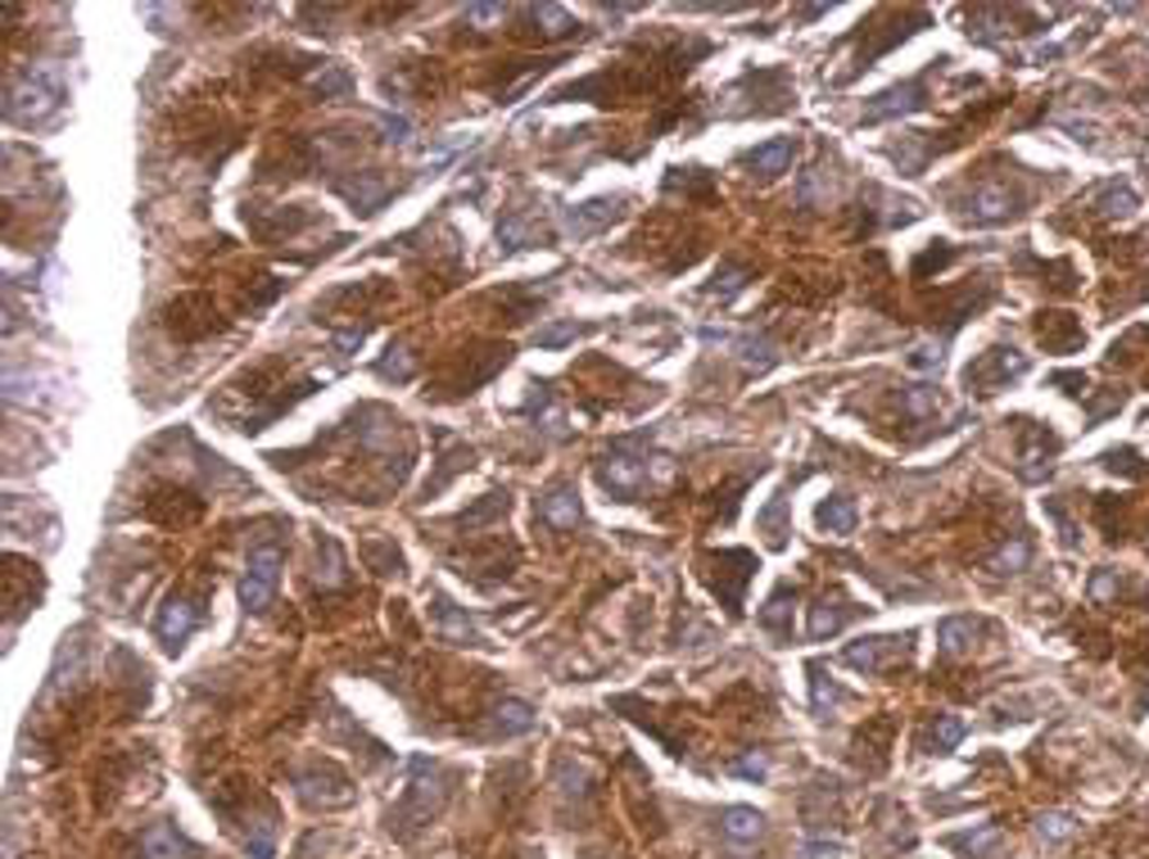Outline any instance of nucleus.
Masks as SVG:
<instances>
[{"mask_svg": "<svg viewBox=\"0 0 1149 859\" xmlns=\"http://www.w3.org/2000/svg\"><path fill=\"white\" fill-rule=\"evenodd\" d=\"M1037 339L1045 344L1050 354H1077L1086 344V330L1073 313H1041L1037 317Z\"/></svg>", "mask_w": 1149, "mask_h": 859, "instance_id": "a211bd4d", "label": "nucleus"}, {"mask_svg": "<svg viewBox=\"0 0 1149 859\" xmlns=\"http://www.w3.org/2000/svg\"><path fill=\"white\" fill-rule=\"evenodd\" d=\"M1140 461V453L1136 448H1123V453H1104V466L1109 470H1123V476H1136V480H1145L1149 476V466H1136Z\"/></svg>", "mask_w": 1149, "mask_h": 859, "instance_id": "79ce46f5", "label": "nucleus"}, {"mask_svg": "<svg viewBox=\"0 0 1149 859\" xmlns=\"http://www.w3.org/2000/svg\"><path fill=\"white\" fill-rule=\"evenodd\" d=\"M431 435H435V444H440L444 457H440V470H435V476L425 480V498L444 493V489L453 485V476H462V470H471V466H476V448H471V444H462V439L453 435V430H431Z\"/></svg>", "mask_w": 1149, "mask_h": 859, "instance_id": "4468645a", "label": "nucleus"}, {"mask_svg": "<svg viewBox=\"0 0 1149 859\" xmlns=\"http://www.w3.org/2000/svg\"><path fill=\"white\" fill-rule=\"evenodd\" d=\"M335 191L345 195L358 213H376L380 204L390 199V182H386V177H376V172H358V177H345Z\"/></svg>", "mask_w": 1149, "mask_h": 859, "instance_id": "4be33fe9", "label": "nucleus"}, {"mask_svg": "<svg viewBox=\"0 0 1149 859\" xmlns=\"http://www.w3.org/2000/svg\"><path fill=\"white\" fill-rule=\"evenodd\" d=\"M719 833H725L729 841H738V846H747V841H756L765 833V814L751 809V805H734V809L719 814Z\"/></svg>", "mask_w": 1149, "mask_h": 859, "instance_id": "393cba45", "label": "nucleus"}, {"mask_svg": "<svg viewBox=\"0 0 1149 859\" xmlns=\"http://www.w3.org/2000/svg\"><path fill=\"white\" fill-rule=\"evenodd\" d=\"M856 616H860V607H856V601H846L842 592H833V601L820 597L815 607H811V638H815V642H820V638H833V633H842Z\"/></svg>", "mask_w": 1149, "mask_h": 859, "instance_id": "aec40b11", "label": "nucleus"}, {"mask_svg": "<svg viewBox=\"0 0 1149 859\" xmlns=\"http://www.w3.org/2000/svg\"><path fill=\"white\" fill-rule=\"evenodd\" d=\"M59 100H64V68H55V64H32V68H23V73L10 81V91H6V118H10L14 127H36V122H46V118L59 109Z\"/></svg>", "mask_w": 1149, "mask_h": 859, "instance_id": "f257e3e1", "label": "nucleus"}, {"mask_svg": "<svg viewBox=\"0 0 1149 859\" xmlns=\"http://www.w3.org/2000/svg\"><path fill=\"white\" fill-rule=\"evenodd\" d=\"M1018 213H1023V195L1005 182H983L964 204V218L977 222V227H1000V222L1018 218Z\"/></svg>", "mask_w": 1149, "mask_h": 859, "instance_id": "1a4fd4ad", "label": "nucleus"}, {"mask_svg": "<svg viewBox=\"0 0 1149 859\" xmlns=\"http://www.w3.org/2000/svg\"><path fill=\"white\" fill-rule=\"evenodd\" d=\"M765 769H770V764H765V755H747V760L734 764V773H742V779H765Z\"/></svg>", "mask_w": 1149, "mask_h": 859, "instance_id": "de8ad7c7", "label": "nucleus"}, {"mask_svg": "<svg viewBox=\"0 0 1149 859\" xmlns=\"http://www.w3.org/2000/svg\"><path fill=\"white\" fill-rule=\"evenodd\" d=\"M294 787H300V796H304L313 809H345V805H354L349 779H345V773H339L330 760H313V764H304V769H294Z\"/></svg>", "mask_w": 1149, "mask_h": 859, "instance_id": "0eeeda50", "label": "nucleus"}, {"mask_svg": "<svg viewBox=\"0 0 1149 859\" xmlns=\"http://www.w3.org/2000/svg\"><path fill=\"white\" fill-rule=\"evenodd\" d=\"M141 855L145 859H191L195 846L173 828V824H150L141 833Z\"/></svg>", "mask_w": 1149, "mask_h": 859, "instance_id": "5701e85b", "label": "nucleus"}, {"mask_svg": "<svg viewBox=\"0 0 1149 859\" xmlns=\"http://www.w3.org/2000/svg\"><path fill=\"white\" fill-rule=\"evenodd\" d=\"M598 480L611 498L638 502V493L648 489V457L633 453V444H616L611 453L598 457Z\"/></svg>", "mask_w": 1149, "mask_h": 859, "instance_id": "39448f33", "label": "nucleus"}, {"mask_svg": "<svg viewBox=\"0 0 1149 859\" xmlns=\"http://www.w3.org/2000/svg\"><path fill=\"white\" fill-rule=\"evenodd\" d=\"M195 624H199V607H195V601L182 597V592L167 597L163 611H159V620H154V633H159V642H163V652H182L186 638L195 633Z\"/></svg>", "mask_w": 1149, "mask_h": 859, "instance_id": "ddd939ff", "label": "nucleus"}, {"mask_svg": "<svg viewBox=\"0 0 1149 859\" xmlns=\"http://www.w3.org/2000/svg\"><path fill=\"white\" fill-rule=\"evenodd\" d=\"M783 515H788V498H774L770 507H765V511L756 515V521H760V530H765V539H770V547H783V543H788V534H792V530L783 525Z\"/></svg>", "mask_w": 1149, "mask_h": 859, "instance_id": "c9c22d12", "label": "nucleus"}, {"mask_svg": "<svg viewBox=\"0 0 1149 859\" xmlns=\"http://www.w3.org/2000/svg\"><path fill=\"white\" fill-rule=\"evenodd\" d=\"M1059 453V439L1050 435L1045 425H1037V421H1023V448H1018V476L1023 480H1041V476H1050V457Z\"/></svg>", "mask_w": 1149, "mask_h": 859, "instance_id": "2eb2a0df", "label": "nucleus"}, {"mask_svg": "<svg viewBox=\"0 0 1149 859\" xmlns=\"http://www.w3.org/2000/svg\"><path fill=\"white\" fill-rule=\"evenodd\" d=\"M923 105H928V73L906 77L897 86H887V91H878L869 100V109H865V122H887V118H901V113H919Z\"/></svg>", "mask_w": 1149, "mask_h": 859, "instance_id": "f8f14e48", "label": "nucleus"}, {"mask_svg": "<svg viewBox=\"0 0 1149 859\" xmlns=\"http://www.w3.org/2000/svg\"><path fill=\"white\" fill-rule=\"evenodd\" d=\"M910 633H882V638H860L856 648H846V665L860 674H887L891 665H901L910 656Z\"/></svg>", "mask_w": 1149, "mask_h": 859, "instance_id": "9d476101", "label": "nucleus"}, {"mask_svg": "<svg viewBox=\"0 0 1149 859\" xmlns=\"http://www.w3.org/2000/svg\"><path fill=\"white\" fill-rule=\"evenodd\" d=\"M910 367H914V371H937V367H942V344H937V349H932V344L914 349V354H910Z\"/></svg>", "mask_w": 1149, "mask_h": 859, "instance_id": "49530a36", "label": "nucleus"}, {"mask_svg": "<svg viewBox=\"0 0 1149 859\" xmlns=\"http://www.w3.org/2000/svg\"><path fill=\"white\" fill-rule=\"evenodd\" d=\"M489 728L498 738H517V733H530L534 728V710L525 702H498L494 715H489Z\"/></svg>", "mask_w": 1149, "mask_h": 859, "instance_id": "cd10ccee", "label": "nucleus"}, {"mask_svg": "<svg viewBox=\"0 0 1149 859\" xmlns=\"http://www.w3.org/2000/svg\"><path fill=\"white\" fill-rule=\"evenodd\" d=\"M521 19L530 23V32L534 36H543V41H562V36H571L579 23L562 10V6H525L521 10Z\"/></svg>", "mask_w": 1149, "mask_h": 859, "instance_id": "b1692460", "label": "nucleus"}, {"mask_svg": "<svg viewBox=\"0 0 1149 859\" xmlns=\"http://www.w3.org/2000/svg\"><path fill=\"white\" fill-rule=\"evenodd\" d=\"M163 322H167V330H173L177 339H204L208 330L223 326V322H218V308H213L208 294H182V298H173V304L163 308Z\"/></svg>", "mask_w": 1149, "mask_h": 859, "instance_id": "9b49d317", "label": "nucleus"}, {"mask_svg": "<svg viewBox=\"0 0 1149 859\" xmlns=\"http://www.w3.org/2000/svg\"><path fill=\"white\" fill-rule=\"evenodd\" d=\"M539 521L552 525V530H575L584 521V507H579V489L571 480H557L543 498H539Z\"/></svg>", "mask_w": 1149, "mask_h": 859, "instance_id": "dca6fc26", "label": "nucleus"}, {"mask_svg": "<svg viewBox=\"0 0 1149 859\" xmlns=\"http://www.w3.org/2000/svg\"><path fill=\"white\" fill-rule=\"evenodd\" d=\"M788 601H792V588L783 584V588H779V592H774V597L760 607V624L770 629L779 642H788V638H792V607H788Z\"/></svg>", "mask_w": 1149, "mask_h": 859, "instance_id": "7c9ffc66", "label": "nucleus"}, {"mask_svg": "<svg viewBox=\"0 0 1149 859\" xmlns=\"http://www.w3.org/2000/svg\"><path fill=\"white\" fill-rule=\"evenodd\" d=\"M951 258H955V249H951V244H942V249H928V253H919V258H914V276L923 281V276H928L932 268L942 272V268L951 263Z\"/></svg>", "mask_w": 1149, "mask_h": 859, "instance_id": "37998d69", "label": "nucleus"}, {"mask_svg": "<svg viewBox=\"0 0 1149 859\" xmlns=\"http://www.w3.org/2000/svg\"><path fill=\"white\" fill-rule=\"evenodd\" d=\"M593 326H575V322H562V326H548V330H539L534 339L543 344V349H557V344H571V339H579V335H588Z\"/></svg>", "mask_w": 1149, "mask_h": 859, "instance_id": "a19ab883", "label": "nucleus"}, {"mask_svg": "<svg viewBox=\"0 0 1149 859\" xmlns=\"http://www.w3.org/2000/svg\"><path fill=\"white\" fill-rule=\"evenodd\" d=\"M1028 562H1032V543H1028V539H1013V543H1005V547L991 556L987 566H991L996 575H1018Z\"/></svg>", "mask_w": 1149, "mask_h": 859, "instance_id": "72a5a7b5", "label": "nucleus"}, {"mask_svg": "<svg viewBox=\"0 0 1149 859\" xmlns=\"http://www.w3.org/2000/svg\"><path fill=\"white\" fill-rule=\"evenodd\" d=\"M466 354V349H462ZM512 362V344H480L466 358H457V371L444 380V399H457V394H471L476 384H485L494 371H502Z\"/></svg>", "mask_w": 1149, "mask_h": 859, "instance_id": "6e6552de", "label": "nucleus"}, {"mask_svg": "<svg viewBox=\"0 0 1149 859\" xmlns=\"http://www.w3.org/2000/svg\"><path fill=\"white\" fill-rule=\"evenodd\" d=\"M435 629H440L444 642H462V648L480 642V629L471 624V616H466L462 607H453V601H448L444 592H435Z\"/></svg>", "mask_w": 1149, "mask_h": 859, "instance_id": "412c9836", "label": "nucleus"}, {"mask_svg": "<svg viewBox=\"0 0 1149 859\" xmlns=\"http://www.w3.org/2000/svg\"><path fill=\"white\" fill-rule=\"evenodd\" d=\"M964 742V724L955 719V715H937V724H932V747L937 751H955Z\"/></svg>", "mask_w": 1149, "mask_h": 859, "instance_id": "ea45409f", "label": "nucleus"}, {"mask_svg": "<svg viewBox=\"0 0 1149 859\" xmlns=\"http://www.w3.org/2000/svg\"><path fill=\"white\" fill-rule=\"evenodd\" d=\"M811 674H815V706H820V710H824V706H837V702H846V693H842V687L824 683V670H820V665H811Z\"/></svg>", "mask_w": 1149, "mask_h": 859, "instance_id": "c03bdc74", "label": "nucleus"}, {"mask_svg": "<svg viewBox=\"0 0 1149 859\" xmlns=\"http://www.w3.org/2000/svg\"><path fill=\"white\" fill-rule=\"evenodd\" d=\"M281 566H285L281 543H259V547H249L245 579H240V601H245L249 611H263L268 601H272L277 579H281Z\"/></svg>", "mask_w": 1149, "mask_h": 859, "instance_id": "423d86ee", "label": "nucleus"}, {"mask_svg": "<svg viewBox=\"0 0 1149 859\" xmlns=\"http://www.w3.org/2000/svg\"><path fill=\"white\" fill-rule=\"evenodd\" d=\"M444 801H448V773H444L435 760L416 755V760H412V783H408V796H403L399 814H390V824L399 819L403 828H421V824H431L435 814L444 809Z\"/></svg>", "mask_w": 1149, "mask_h": 859, "instance_id": "f03ea898", "label": "nucleus"}, {"mask_svg": "<svg viewBox=\"0 0 1149 859\" xmlns=\"http://www.w3.org/2000/svg\"><path fill=\"white\" fill-rule=\"evenodd\" d=\"M625 195H607V199H588V204H579V208H571L566 213V231L575 236V240H584V236H593V231H603V227H611L620 213H625Z\"/></svg>", "mask_w": 1149, "mask_h": 859, "instance_id": "f3484780", "label": "nucleus"}, {"mask_svg": "<svg viewBox=\"0 0 1149 859\" xmlns=\"http://www.w3.org/2000/svg\"><path fill=\"white\" fill-rule=\"evenodd\" d=\"M815 521H820V530H828V534H850V530H856V502H850L846 493H833V498L820 502Z\"/></svg>", "mask_w": 1149, "mask_h": 859, "instance_id": "c756f323", "label": "nucleus"}, {"mask_svg": "<svg viewBox=\"0 0 1149 859\" xmlns=\"http://www.w3.org/2000/svg\"><path fill=\"white\" fill-rule=\"evenodd\" d=\"M977 633H983V624H977L973 616H951V620L937 624V648H942V656H964Z\"/></svg>", "mask_w": 1149, "mask_h": 859, "instance_id": "a878e982", "label": "nucleus"}, {"mask_svg": "<svg viewBox=\"0 0 1149 859\" xmlns=\"http://www.w3.org/2000/svg\"><path fill=\"white\" fill-rule=\"evenodd\" d=\"M747 281H751V268H747V263H734V258H725V263L715 268V281L706 285V294L719 298V304H729V298H738V294L747 290Z\"/></svg>", "mask_w": 1149, "mask_h": 859, "instance_id": "c85d7f7f", "label": "nucleus"}, {"mask_svg": "<svg viewBox=\"0 0 1149 859\" xmlns=\"http://www.w3.org/2000/svg\"><path fill=\"white\" fill-rule=\"evenodd\" d=\"M792 159H796V141L792 137H779V141H765V145H756L751 154H742V167L751 172V177H779V172H788L792 167Z\"/></svg>", "mask_w": 1149, "mask_h": 859, "instance_id": "6ab92c4d", "label": "nucleus"}, {"mask_svg": "<svg viewBox=\"0 0 1149 859\" xmlns=\"http://www.w3.org/2000/svg\"><path fill=\"white\" fill-rule=\"evenodd\" d=\"M996 841H1000V828H996V824H983V828H977V833L951 837V846H955V850H968L973 859H983V855H987V850H991Z\"/></svg>", "mask_w": 1149, "mask_h": 859, "instance_id": "58836bf2", "label": "nucleus"}, {"mask_svg": "<svg viewBox=\"0 0 1149 859\" xmlns=\"http://www.w3.org/2000/svg\"><path fill=\"white\" fill-rule=\"evenodd\" d=\"M1037 833L1050 837V841H1059V837H1069V833H1073V824H1069V814H1041Z\"/></svg>", "mask_w": 1149, "mask_h": 859, "instance_id": "a18cd8bd", "label": "nucleus"}, {"mask_svg": "<svg viewBox=\"0 0 1149 859\" xmlns=\"http://www.w3.org/2000/svg\"><path fill=\"white\" fill-rule=\"evenodd\" d=\"M1028 371V354H1018L1013 344H991L987 354H977L964 367V384L973 394H1000L1009 380H1018Z\"/></svg>", "mask_w": 1149, "mask_h": 859, "instance_id": "20e7f679", "label": "nucleus"}, {"mask_svg": "<svg viewBox=\"0 0 1149 859\" xmlns=\"http://www.w3.org/2000/svg\"><path fill=\"white\" fill-rule=\"evenodd\" d=\"M376 376H386V380H412V376H416V358H412L408 344H390V354L376 362Z\"/></svg>", "mask_w": 1149, "mask_h": 859, "instance_id": "f704fd0d", "label": "nucleus"}, {"mask_svg": "<svg viewBox=\"0 0 1149 859\" xmlns=\"http://www.w3.org/2000/svg\"><path fill=\"white\" fill-rule=\"evenodd\" d=\"M507 507H512V502H507V493H485V498H480L471 511H462V515H457V530H480V525H494V521H502V515H507Z\"/></svg>", "mask_w": 1149, "mask_h": 859, "instance_id": "473e14b6", "label": "nucleus"}, {"mask_svg": "<svg viewBox=\"0 0 1149 859\" xmlns=\"http://www.w3.org/2000/svg\"><path fill=\"white\" fill-rule=\"evenodd\" d=\"M539 236H543V231L525 218L521 208H517V213H507V218L498 222V244H502L507 253H512V249H525V244H539Z\"/></svg>", "mask_w": 1149, "mask_h": 859, "instance_id": "2f4dec72", "label": "nucleus"}, {"mask_svg": "<svg viewBox=\"0 0 1149 859\" xmlns=\"http://www.w3.org/2000/svg\"><path fill=\"white\" fill-rule=\"evenodd\" d=\"M1091 204H1095V213L1099 218H1131L1136 213V191L1127 186V182H1104L1095 195H1091Z\"/></svg>", "mask_w": 1149, "mask_h": 859, "instance_id": "bb28decb", "label": "nucleus"}, {"mask_svg": "<svg viewBox=\"0 0 1149 859\" xmlns=\"http://www.w3.org/2000/svg\"><path fill=\"white\" fill-rule=\"evenodd\" d=\"M362 556L371 562V570H380V575H394V570L403 566V556H399V547H394L390 539H367V543H362Z\"/></svg>", "mask_w": 1149, "mask_h": 859, "instance_id": "e433bc0d", "label": "nucleus"}, {"mask_svg": "<svg viewBox=\"0 0 1149 859\" xmlns=\"http://www.w3.org/2000/svg\"><path fill=\"white\" fill-rule=\"evenodd\" d=\"M702 566H706L702 575H706L711 592L725 601L729 616H738V611H742V592H747V584H751V575H756V556L742 552V547H725V552L702 556Z\"/></svg>", "mask_w": 1149, "mask_h": 859, "instance_id": "7ed1b4c3", "label": "nucleus"}, {"mask_svg": "<svg viewBox=\"0 0 1149 859\" xmlns=\"http://www.w3.org/2000/svg\"><path fill=\"white\" fill-rule=\"evenodd\" d=\"M313 91L326 100V96H349L354 91V77L345 73V68H335V64H322V73L313 77Z\"/></svg>", "mask_w": 1149, "mask_h": 859, "instance_id": "4c0bfd02", "label": "nucleus"}]
</instances>
